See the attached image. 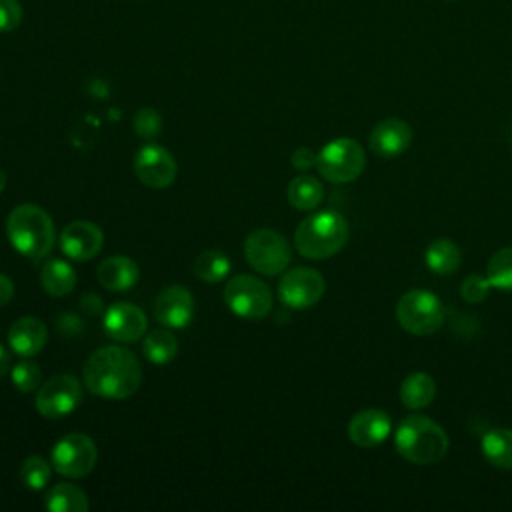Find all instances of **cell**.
Wrapping results in <instances>:
<instances>
[{
    "label": "cell",
    "mask_w": 512,
    "mask_h": 512,
    "mask_svg": "<svg viewBox=\"0 0 512 512\" xmlns=\"http://www.w3.org/2000/svg\"><path fill=\"white\" fill-rule=\"evenodd\" d=\"M366 166L364 148L352 138L330 140L316 154V168L322 178L332 184H346L356 180Z\"/></svg>",
    "instance_id": "cell-6"
},
{
    "label": "cell",
    "mask_w": 512,
    "mask_h": 512,
    "mask_svg": "<svg viewBox=\"0 0 512 512\" xmlns=\"http://www.w3.org/2000/svg\"><path fill=\"white\" fill-rule=\"evenodd\" d=\"M322 198H324V188L320 180L310 174L296 176L288 184V200L296 210H302V212L314 210L318 208Z\"/></svg>",
    "instance_id": "cell-24"
},
{
    "label": "cell",
    "mask_w": 512,
    "mask_h": 512,
    "mask_svg": "<svg viewBox=\"0 0 512 512\" xmlns=\"http://www.w3.org/2000/svg\"><path fill=\"white\" fill-rule=\"evenodd\" d=\"M148 326L146 314L130 304V302H114L106 312L102 320V328L108 334V338L116 342H136L140 336H144Z\"/></svg>",
    "instance_id": "cell-13"
},
{
    "label": "cell",
    "mask_w": 512,
    "mask_h": 512,
    "mask_svg": "<svg viewBox=\"0 0 512 512\" xmlns=\"http://www.w3.org/2000/svg\"><path fill=\"white\" fill-rule=\"evenodd\" d=\"M230 268V258L222 250H204L194 260V274L208 284L224 280L230 274Z\"/></svg>",
    "instance_id": "cell-27"
},
{
    "label": "cell",
    "mask_w": 512,
    "mask_h": 512,
    "mask_svg": "<svg viewBox=\"0 0 512 512\" xmlns=\"http://www.w3.org/2000/svg\"><path fill=\"white\" fill-rule=\"evenodd\" d=\"M292 166L296 168V170H310L312 166H316V154L310 150V148H306V146H302V148H296L294 152H292Z\"/></svg>",
    "instance_id": "cell-34"
},
{
    "label": "cell",
    "mask_w": 512,
    "mask_h": 512,
    "mask_svg": "<svg viewBox=\"0 0 512 512\" xmlns=\"http://www.w3.org/2000/svg\"><path fill=\"white\" fill-rule=\"evenodd\" d=\"M412 142V128L406 120L386 118L380 120L368 136L370 150L380 158H394L408 150Z\"/></svg>",
    "instance_id": "cell-17"
},
{
    "label": "cell",
    "mask_w": 512,
    "mask_h": 512,
    "mask_svg": "<svg viewBox=\"0 0 512 512\" xmlns=\"http://www.w3.org/2000/svg\"><path fill=\"white\" fill-rule=\"evenodd\" d=\"M486 278L492 288L502 292H512V246H506L492 254L486 266Z\"/></svg>",
    "instance_id": "cell-28"
},
{
    "label": "cell",
    "mask_w": 512,
    "mask_h": 512,
    "mask_svg": "<svg viewBox=\"0 0 512 512\" xmlns=\"http://www.w3.org/2000/svg\"><path fill=\"white\" fill-rule=\"evenodd\" d=\"M424 260H426V266L432 272H436L440 276H446V274H452V272L458 270L460 260H462V252L452 240L438 238L426 248Z\"/></svg>",
    "instance_id": "cell-23"
},
{
    "label": "cell",
    "mask_w": 512,
    "mask_h": 512,
    "mask_svg": "<svg viewBox=\"0 0 512 512\" xmlns=\"http://www.w3.org/2000/svg\"><path fill=\"white\" fill-rule=\"evenodd\" d=\"M134 132L144 138V140H152L160 134L162 130V118L154 108H140L134 114Z\"/></svg>",
    "instance_id": "cell-31"
},
{
    "label": "cell",
    "mask_w": 512,
    "mask_h": 512,
    "mask_svg": "<svg viewBox=\"0 0 512 512\" xmlns=\"http://www.w3.org/2000/svg\"><path fill=\"white\" fill-rule=\"evenodd\" d=\"M40 284L50 296H66L76 286V272L66 260L50 258L42 266Z\"/></svg>",
    "instance_id": "cell-21"
},
{
    "label": "cell",
    "mask_w": 512,
    "mask_h": 512,
    "mask_svg": "<svg viewBox=\"0 0 512 512\" xmlns=\"http://www.w3.org/2000/svg\"><path fill=\"white\" fill-rule=\"evenodd\" d=\"M326 290L324 276L308 266H298L282 274L278 282V298L284 306L304 310L314 306Z\"/></svg>",
    "instance_id": "cell-10"
},
{
    "label": "cell",
    "mask_w": 512,
    "mask_h": 512,
    "mask_svg": "<svg viewBox=\"0 0 512 512\" xmlns=\"http://www.w3.org/2000/svg\"><path fill=\"white\" fill-rule=\"evenodd\" d=\"M82 402V384L70 374H58L38 388L36 410L46 418H62Z\"/></svg>",
    "instance_id": "cell-11"
},
{
    "label": "cell",
    "mask_w": 512,
    "mask_h": 512,
    "mask_svg": "<svg viewBox=\"0 0 512 512\" xmlns=\"http://www.w3.org/2000/svg\"><path fill=\"white\" fill-rule=\"evenodd\" d=\"M140 278L138 264L128 256H108L98 266V282L110 292L130 290Z\"/></svg>",
    "instance_id": "cell-19"
},
{
    "label": "cell",
    "mask_w": 512,
    "mask_h": 512,
    "mask_svg": "<svg viewBox=\"0 0 512 512\" xmlns=\"http://www.w3.org/2000/svg\"><path fill=\"white\" fill-rule=\"evenodd\" d=\"M44 506L52 512H84L90 504L86 494L78 486L70 482H58L46 494Z\"/></svg>",
    "instance_id": "cell-25"
},
{
    "label": "cell",
    "mask_w": 512,
    "mask_h": 512,
    "mask_svg": "<svg viewBox=\"0 0 512 512\" xmlns=\"http://www.w3.org/2000/svg\"><path fill=\"white\" fill-rule=\"evenodd\" d=\"M244 256L256 272L264 276H278L288 268L292 250L282 234L270 228H260L246 236Z\"/></svg>",
    "instance_id": "cell-7"
},
{
    "label": "cell",
    "mask_w": 512,
    "mask_h": 512,
    "mask_svg": "<svg viewBox=\"0 0 512 512\" xmlns=\"http://www.w3.org/2000/svg\"><path fill=\"white\" fill-rule=\"evenodd\" d=\"M492 284L486 276H480V274H468L464 280H462V286H460V294L466 302L470 304H478L482 300H486L488 292H490Z\"/></svg>",
    "instance_id": "cell-32"
},
{
    "label": "cell",
    "mask_w": 512,
    "mask_h": 512,
    "mask_svg": "<svg viewBox=\"0 0 512 512\" xmlns=\"http://www.w3.org/2000/svg\"><path fill=\"white\" fill-rule=\"evenodd\" d=\"M348 234L350 230L346 218L334 210H324L304 218L298 224L294 244L304 258L326 260L346 246Z\"/></svg>",
    "instance_id": "cell-3"
},
{
    "label": "cell",
    "mask_w": 512,
    "mask_h": 512,
    "mask_svg": "<svg viewBox=\"0 0 512 512\" xmlns=\"http://www.w3.org/2000/svg\"><path fill=\"white\" fill-rule=\"evenodd\" d=\"M398 324L414 336H430L444 326L446 310L440 298L428 290H408L396 304Z\"/></svg>",
    "instance_id": "cell-5"
},
{
    "label": "cell",
    "mask_w": 512,
    "mask_h": 512,
    "mask_svg": "<svg viewBox=\"0 0 512 512\" xmlns=\"http://www.w3.org/2000/svg\"><path fill=\"white\" fill-rule=\"evenodd\" d=\"M12 296H14V284H12V280H10L8 276L0 274V306L8 304V302L12 300Z\"/></svg>",
    "instance_id": "cell-35"
},
{
    "label": "cell",
    "mask_w": 512,
    "mask_h": 512,
    "mask_svg": "<svg viewBox=\"0 0 512 512\" xmlns=\"http://www.w3.org/2000/svg\"><path fill=\"white\" fill-rule=\"evenodd\" d=\"M224 302L244 320H260L272 308V292L266 282L250 274H236L226 282Z\"/></svg>",
    "instance_id": "cell-8"
},
{
    "label": "cell",
    "mask_w": 512,
    "mask_h": 512,
    "mask_svg": "<svg viewBox=\"0 0 512 512\" xmlns=\"http://www.w3.org/2000/svg\"><path fill=\"white\" fill-rule=\"evenodd\" d=\"M392 432L390 416L378 408H364L348 422V438L358 448H374Z\"/></svg>",
    "instance_id": "cell-16"
},
{
    "label": "cell",
    "mask_w": 512,
    "mask_h": 512,
    "mask_svg": "<svg viewBox=\"0 0 512 512\" xmlns=\"http://www.w3.org/2000/svg\"><path fill=\"white\" fill-rule=\"evenodd\" d=\"M22 6L18 0H0V32H12L22 22Z\"/></svg>",
    "instance_id": "cell-33"
},
{
    "label": "cell",
    "mask_w": 512,
    "mask_h": 512,
    "mask_svg": "<svg viewBox=\"0 0 512 512\" xmlns=\"http://www.w3.org/2000/svg\"><path fill=\"white\" fill-rule=\"evenodd\" d=\"M8 368H10V356H8L6 348L0 344V378L8 372Z\"/></svg>",
    "instance_id": "cell-36"
},
{
    "label": "cell",
    "mask_w": 512,
    "mask_h": 512,
    "mask_svg": "<svg viewBox=\"0 0 512 512\" xmlns=\"http://www.w3.org/2000/svg\"><path fill=\"white\" fill-rule=\"evenodd\" d=\"M96 458L98 450L94 440L82 432H70L54 444L50 464L66 478H82L94 468Z\"/></svg>",
    "instance_id": "cell-9"
},
{
    "label": "cell",
    "mask_w": 512,
    "mask_h": 512,
    "mask_svg": "<svg viewBox=\"0 0 512 512\" xmlns=\"http://www.w3.org/2000/svg\"><path fill=\"white\" fill-rule=\"evenodd\" d=\"M436 382L426 372H412L400 384V400L408 410H420L432 404Z\"/></svg>",
    "instance_id": "cell-20"
},
{
    "label": "cell",
    "mask_w": 512,
    "mask_h": 512,
    "mask_svg": "<svg viewBox=\"0 0 512 512\" xmlns=\"http://www.w3.org/2000/svg\"><path fill=\"white\" fill-rule=\"evenodd\" d=\"M142 352L152 364H166L178 352V340L168 328H158L146 334L142 342Z\"/></svg>",
    "instance_id": "cell-26"
},
{
    "label": "cell",
    "mask_w": 512,
    "mask_h": 512,
    "mask_svg": "<svg viewBox=\"0 0 512 512\" xmlns=\"http://www.w3.org/2000/svg\"><path fill=\"white\" fill-rule=\"evenodd\" d=\"M4 186H6V174H4V170L0 168V192L4 190Z\"/></svg>",
    "instance_id": "cell-37"
},
{
    "label": "cell",
    "mask_w": 512,
    "mask_h": 512,
    "mask_svg": "<svg viewBox=\"0 0 512 512\" xmlns=\"http://www.w3.org/2000/svg\"><path fill=\"white\" fill-rule=\"evenodd\" d=\"M6 234L12 246L32 258H46L54 248V224L50 216L36 204H20L6 218Z\"/></svg>",
    "instance_id": "cell-4"
},
{
    "label": "cell",
    "mask_w": 512,
    "mask_h": 512,
    "mask_svg": "<svg viewBox=\"0 0 512 512\" xmlns=\"http://www.w3.org/2000/svg\"><path fill=\"white\" fill-rule=\"evenodd\" d=\"M10 378H12V384L16 390L20 392H32L40 386V380H42V372H40V366L32 360H22L18 362L12 372H10Z\"/></svg>",
    "instance_id": "cell-30"
},
{
    "label": "cell",
    "mask_w": 512,
    "mask_h": 512,
    "mask_svg": "<svg viewBox=\"0 0 512 512\" xmlns=\"http://www.w3.org/2000/svg\"><path fill=\"white\" fill-rule=\"evenodd\" d=\"M102 244H104L102 230L88 220H74L60 234L62 252L76 262L92 260L102 250Z\"/></svg>",
    "instance_id": "cell-14"
},
{
    "label": "cell",
    "mask_w": 512,
    "mask_h": 512,
    "mask_svg": "<svg viewBox=\"0 0 512 512\" xmlns=\"http://www.w3.org/2000/svg\"><path fill=\"white\" fill-rule=\"evenodd\" d=\"M46 326L34 316H22L14 320L8 328V346L14 354L22 358L36 356L46 344Z\"/></svg>",
    "instance_id": "cell-18"
},
{
    "label": "cell",
    "mask_w": 512,
    "mask_h": 512,
    "mask_svg": "<svg viewBox=\"0 0 512 512\" xmlns=\"http://www.w3.org/2000/svg\"><path fill=\"white\" fill-rule=\"evenodd\" d=\"M50 474V464L40 456H28L20 466V480L30 490H42L50 482Z\"/></svg>",
    "instance_id": "cell-29"
},
{
    "label": "cell",
    "mask_w": 512,
    "mask_h": 512,
    "mask_svg": "<svg viewBox=\"0 0 512 512\" xmlns=\"http://www.w3.org/2000/svg\"><path fill=\"white\" fill-rule=\"evenodd\" d=\"M134 172L142 184L160 190L174 182L178 166L166 148L150 142L134 154Z\"/></svg>",
    "instance_id": "cell-12"
},
{
    "label": "cell",
    "mask_w": 512,
    "mask_h": 512,
    "mask_svg": "<svg viewBox=\"0 0 512 512\" xmlns=\"http://www.w3.org/2000/svg\"><path fill=\"white\" fill-rule=\"evenodd\" d=\"M482 454L492 466L500 470H512V430L510 428L488 430L482 436Z\"/></svg>",
    "instance_id": "cell-22"
},
{
    "label": "cell",
    "mask_w": 512,
    "mask_h": 512,
    "mask_svg": "<svg viewBox=\"0 0 512 512\" xmlns=\"http://www.w3.org/2000/svg\"><path fill=\"white\" fill-rule=\"evenodd\" d=\"M154 318L166 328H184L194 318V298L184 286H166L154 302Z\"/></svg>",
    "instance_id": "cell-15"
},
{
    "label": "cell",
    "mask_w": 512,
    "mask_h": 512,
    "mask_svg": "<svg viewBox=\"0 0 512 512\" xmlns=\"http://www.w3.org/2000/svg\"><path fill=\"white\" fill-rule=\"evenodd\" d=\"M396 452L418 466L440 462L450 446L448 434L440 424L424 414H410L400 420L394 432Z\"/></svg>",
    "instance_id": "cell-2"
},
{
    "label": "cell",
    "mask_w": 512,
    "mask_h": 512,
    "mask_svg": "<svg viewBox=\"0 0 512 512\" xmlns=\"http://www.w3.org/2000/svg\"><path fill=\"white\" fill-rule=\"evenodd\" d=\"M86 388L106 400L130 398L142 380L138 358L124 346H102L84 362Z\"/></svg>",
    "instance_id": "cell-1"
}]
</instances>
